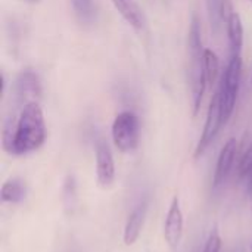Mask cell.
I'll use <instances>...</instances> for the list:
<instances>
[{"mask_svg": "<svg viewBox=\"0 0 252 252\" xmlns=\"http://www.w3.org/2000/svg\"><path fill=\"white\" fill-rule=\"evenodd\" d=\"M117 12L123 16V19L133 27L134 30H142L145 25L143 12L136 0H111Z\"/></svg>", "mask_w": 252, "mask_h": 252, "instance_id": "cell-10", "label": "cell"}, {"mask_svg": "<svg viewBox=\"0 0 252 252\" xmlns=\"http://www.w3.org/2000/svg\"><path fill=\"white\" fill-rule=\"evenodd\" d=\"M248 192L252 193V173H251V176L248 177Z\"/></svg>", "mask_w": 252, "mask_h": 252, "instance_id": "cell-19", "label": "cell"}, {"mask_svg": "<svg viewBox=\"0 0 252 252\" xmlns=\"http://www.w3.org/2000/svg\"><path fill=\"white\" fill-rule=\"evenodd\" d=\"M226 28H227V37H229L232 55H241L244 46V24L238 12H233L230 18L226 21Z\"/></svg>", "mask_w": 252, "mask_h": 252, "instance_id": "cell-11", "label": "cell"}, {"mask_svg": "<svg viewBox=\"0 0 252 252\" xmlns=\"http://www.w3.org/2000/svg\"><path fill=\"white\" fill-rule=\"evenodd\" d=\"M204 69H205L208 84H211V86L216 84L219 74H220V61H219L217 53L211 49L204 50Z\"/></svg>", "mask_w": 252, "mask_h": 252, "instance_id": "cell-15", "label": "cell"}, {"mask_svg": "<svg viewBox=\"0 0 252 252\" xmlns=\"http://www.w3.org/2000/svg\"><path fill=\"white\" fill-rule=\"evenodd\" d=\"M202 31H201V21L196 13L192 15L190 19V27L188 32V53L189 55H201L204 53L202 47Z\"/></svg>", "mask_w": 252, "mask_h": 252, "instance_id": "cell-13", "label": "cell"}, {"mask_svg": "<svg viewBox=\"0 0 252 252\" xmlns=\"http://www.w3.org/2000/svg\"><path fill=\"white\" fill-rule=\"evenodd\" d=\"M251 252H252V244H251Z\"/></svg>", "mask_w": 252, "mask_h": 252, "instance_id": "cell-21", "label": "cell"}, {"mask_svg": "<svg viewBox=\"0 0 252 252\" xmlns=\"http://www.w3.org/2000/svg\"><path fill=\"white\" fill-rule=\"evenodd\" d=\"M47 137L43 109L38 100L24 103L15 120L10 155H25L40 149Z\"/></svg>", "mask_w": 252, "mask_h": 252, "instance_id": "cell-1", "label": "cell"}, {"mask_svg": "<svg viewBox=\"0 0 252 252\" xmlns=\"http://www.w3.org/2000/svg\"><path fill=\"white\" fill-rule=\"evenodd\" d=\"M252 173V143L244 151L239 165H238V174L241 179H248Z\"/></svg>", "mask_w": 252, "mask_h": 252, "instance_id": "cell-17", "label": "cell"}, {"mask_svg": "<svg viewBox=\"0 0 252 252\" xmlns=\"http://www.w3.org/2000/svg\"><path fill=\"white\" fill-rule=\"evenodd\" d=\"M62 204L68 216H71L77 208V183L74 176H66L62 186Z\"/></svg>", "mask_w": 252, "mask_h": 252, "instance_id": "cell-14", "label": "cell"}, {"mask_svg": "<svg viewBox=\"0 0 252 252\" xmlns=\"http://www.w3.org/2000/svg\"><path fill=\"white\" fill-rule=\"evenodd\" d=\"M223 126L224 124H223V117H221L220 94H219V92H216L211 96V100H210V105H208L204 130H202V134H201L199 142H198L196 149H195V158H199L201 155H204V152L214 142V139L217 137V134H219V131H220V128Z\"/></svg>", "mask_w": 252, "mask_h": 252, "instance_id": "cell-4", "label": "cell"}, {"mask_svg": "<svg viewBox=\"0 0 252 252\" xmlns=\"http://www.w3.org/2000/svg\"><path fill=\"white\" fill-rule=\"evenodd\" d=\"M221 245H223V242H221L220 233L217 232V229H214L211 232V235L208 236L202 252H220L221 251Z\"/></svg>", "mask_w": 252, "mask_h": 252, "instance_id": "cell-18", "label": "cell"}, {"mask_svg": "<svg viewBox=\"0 0 252 252\" xmlns=\"http://www.w3.org/2000/svg\"><path fill=\"white\" fill-rule=\"evenodd\" d=\"M96 176L102 189H108L115 182V162L109 145L100 140L96 145Z\"/></svg>", "mask_w": 252, "mask_h": 252, "instance_id": "cell-5", "label": "cell"}, {"mask_svg": "<svg viewBox=\"0 0 252 252\" xmlns=\"http://www.w3.org/2000/svg\"><path fill=\"white\" fill-rule=\"evenodd\" d=\"M22 1H25V3H30V4H38L41 0H22Z\"/></svg>", "mask_w": 252, "mask_h": 252, "instance_id": "cell-20", "label": "cell"}, {"mask_svg": "<svg viewBox=\"0 0 252 252\" xmlns=\"http://www.w3.org/2000/svg\"><path fill=\"white\" fill-rule=\"evenodd\" d=\"M15 94L19 102L38 100L41 96V84L38 75L32 69H22L15 81Z\"/></svg>", "mask_w": 252, "mask_h": 252, "instance_id": "cell-7", "label": "cell"}, {"mask_svg": "<svg viewBox=\"0 0 252 252\" xmlns=\"http://www.w3.org/2000/svg\"><path fill=\"white\" fill-rule=\"evenodd\" d=\"M236 154H238V140L235 137H230L221 148L219 159H217V165H216V171H214V177H213L214 188L221 186L227 180V177L232 173V168L235 165Z\"/></svg>", "mask_w": 252, "mask_h": 252, "instance_id": "cell-8", "label": "cell"}, {"mask_svg": "<svg viewBox=\"0 0 252 252\" xmlns=\"http://www.w3.org/2000/svg\"><path fill=\"white\" fill-rule=\"evenodd\" d=\"M0 198L1 202L9 204H19L25 198V185L21 179L13 177L3 183L0 189Z\"/></svg>", "mask_w": 252, "mask_h": 252, "instance_id": "cell-12", "label": "cell"}, {"mask_svg": "<svg viewBox=\"0 0 252 252\" xmlns=\"http://www.w3.org/2000/svg\"><path fill=\"white\" fill-rule=\"evenodd\" d=\"M250 1H251V3H252V0H250Z\"/></svg>", "mask_w": 252, "mask_h": 252, "instance_id": "cell-22", "label": "cell"}, {"mask_svg": "<svg viewBox=\"0 0 252 252\" xmlns=\"http://www.w3.org/2000/svg\"><path fill=\"white\" fill-rule=\"evenodd\" d=\"M146 213H148V201H142L128 214V219L126 221V226H124V235H123L124 244L127 247H131L137 242V239L142 233L143 224H145Z\"/></svg>", "mask_w": 252, "mask_h": 252, "instance_id": "cell-9", "label": "cell"}, {"mask_svg": "<svg viewBox=\"0 0 252 252\" xmlns=\"http://www.w3.org/2000/svg\"><path fill=\"white\" fill-rule=\"evenodd\" d=\"M112 140L123 154L134 152L139 146V118L131 111L120 112L112 123Z\"/></svg>", "mask_w": 252, "mask_h": 252, "instance_id": "cell-3", "label": "cell"}, {"mask_svg": "<svg viewBox=\"0 0 252 252\" xmlns=\"http://www.w3.org/2000/svg\"><path fill=\"white\" fill-rule=\"evenodd\" d=\"M241 80H242V58L241 55H232L226 66V71L221 77V83L219 89L223 124H227V121L230 120L235 111L238 93L241 89Z\"/></svg>", "mask_w": 252, "mask_h": 252, "instance_id": "cell-2", "label": "cell"}, {"mask_svg": "<svg viewBox=\"0 0 252 252\" xmlns=\"http://www.w3.org/2000/svg\"><path fill=\"white\" fill-rule=\"evenodd\" d=\"M183 213L180 208V199L179 196H173L170 208L167 211V217L164 221V239L168 244L170 248H177L182 236H183Z\"/></svg>", "mask_w": 252, "mask_h": 252, "instance_id": "cell-6", "label": "cell"}, {"mask_svg": "<svg viewBox=\"0 0 252 252\" xmlns=\"http://www.w3.org/2000/svg\"><path fill=\"white\" fill-rule=\"evenodd\" d=\"M71 6L80 21H90L94 15L93 0H71Z\"/></svg>", "mask_w": 252, "mask_h": 252, "instance_id": "cell-16", "label": "cell"}]
</instances>
